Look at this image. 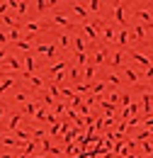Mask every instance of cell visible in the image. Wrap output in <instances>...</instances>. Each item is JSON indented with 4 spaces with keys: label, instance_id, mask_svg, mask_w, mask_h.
<instances>
[{
    "label": "cell",
    "instance_id": "83f0119b",
    "mask_svg": "<svg viewBox=\"0 0 153 158\" xmlns=\"http://www.w3.org/2000/svg\"><path fill=\"white\" fill-rule=\"evenodd\" d=\"M76 63L78 66H85L88 63V54H76Z\"/></svg>",
    "mask_w": 153,
    "mask_h": 158
},
{
    "label": "cell",
    "instance_id": "f6af8a7d",
    "mask_svg": "<svg viewBox=\"0 0 153 158\" xmlns=\"http://www.w3.org/2000/svg\"><path fill=\"white\" fill-rule=\"evenodd\" d=\"M37 54H46V44H39V46H37Z\"/></svg>",
    "mask_w": 153,
    "mask_h": 158
},
{
    "label": "cell",
    "instance_id": "f907efd6",
    "mask_svg": "<svg viewBox=\"0 0 153 158\" xmlns=\"http://www.w3.org/2000/svg\"><path fill=\"white\" fill-rule=\"evenodd\" d=\"M0 158H12V156L10 153H0Z\"/></svg>",
    "mask_w": 153,
    "mask_h": 158
},
{
    "label": "cell",
    "instance_id": "8992f818",
    "mask_svg": "<svg viewBox=\"0 0 153 158\" xmlns=\"http://www.w3.org/2000/svg\"><path fill=\"white\" fill-rule=\"evenodd\" d=\"M117 44H119V46H126V44H129V29H126V27L119 29V34H117Z\"/></svg>",
    "mask_w": 153,
    "mask_h": 158
},
{
    "label": "cell",
    "instance_id": "e575fe53",
    "mask_svg": "<svg viewBox=\"0 0 153 158\" xmlns=\"http://www.w3.org/2000/svg\"><path fill=\"white\" fill-rule=\"evenodd\" d=\"M29 80H32V85H34L37 90H39V88H41V85H44V80L39 78V76H32V78H29Z\"/></svg>",
    "mask_w": 153,
    "mask_h": 158
},
{
    "label": "cell",
    "instance_id": "f546056e",
    "mask_svg": "<svg viewBox=\"0 0 153 158\" xmlns=\"http://www.w3.org/2000/svg\"><path fill=\"white\" fill-rule=\"evenodd\" d=\"M37 122H44V119H49V114H46V110H44V107H39V112H37Z\"/></svg>",
    "mask_w": 153,
    "mask_h": 158
},
{
    "label": "cell",
    "instance_id": "816d5d0a",
    "mask_svg": "<svg viewBox=\"0 0 153 158\" xmlns=\"http://www.w3.org/2000/svg\"><path fill=\"white\" fill-rule=\"evenodd\" d=\"M2 117H5V110H2V107H0V119H2Z\"/></svg>",
    "mask_w": 153,
    "mask_h": 158
},
{
    "label": "cell",
    "instance_id": "f35d334b",
    "mask_svg": "<svg viewBox=\"0 0 153 158\" xmlns=\"http://www.w3.org/2000/svg\"><path fill=\"white\" fill-rule=\"evenodd\" d=\"M102 90H105V83H93V93H97V95H100Z\"/></svg>",
    "mask_w": 153,
    "mask_h": 158
},
{
    "label": "cell",
    "instance_id": "681fc988",
    "mask_svg": "<svg viewBox=\"0 0 153 158\" xmlns=\"http://www.w3.org/2000/svg\"><path fill=\"white\" fill-rule=\"evenodd\" d=\"M112 5H114V7H119V5H122V0H112Z\"/></svg>",
    "mask_w": 153,
    "mask_h": 158
},
{
    "label": "cell",
    "instance_id": "f5cc1de1",
    "mask_svg": "<svg viewBox=\"0 0 153 158\" xmlns=\"http://www.w3.org/2000/svg\"><path fill=\"white\" fill-rule=\"evenodd\" d=\"M17 158H29V156H27V153H19V156Z\"/></svg>",
    "mask_w": 153,
    "mask_h": 158
},
{
    "label": "cell",
    "instance_id": "484cf974",
    "mask_svg": "<svg viewBox=\"0 0 153 158\" xmlns=\"http://www.w3.org/2000/svg\"><path fill=\"white\" fill-rule=\"evenodd\" d=\"M34 5H37V10H39V12H44V10L49 7V0H34Z\"/></svg>",
    "mask_w": 153,
    "mask_h": 158
},
{
    "label": "cell",
    "instance_id": "2e32d148",
    "mask_svg": "<svg viewBox=\"0 0 153 158\" xmlns=\"http://www.w3.org/2000/svg\"><path fill=\"white\" fill-rule=\"evenodd\" d=\"M73 12H76V15H78L83 22H88V10H85L83 5H73Z\"/></svg>",
    "mask_w": 153,
    "mask_h": 158
},
{
    "label": "cell",
    "instance_id": "7a4b0ae2",
    "mask_svg": "<svg viewBox=\"0 0 153 158\" xmlns=\"http://www.w3.org/2000/svg\"><path fill=\"white\" fill-rule=\"evenodd\" d=\"M24 63L19 59H15V56H7V61H5V68H10V71H19Z\"/></svg>",
    "mask_w": 153,
    "mask_h": 158
},
{
    "label": "cell",
    "instance_id": "d6986e66",
    "mask_svg": "<svg viewBox=\"0 0 153 158\" xmlns=\"http://www.w3.org/2000/svg\"><path fill=\"white\" fill-rule=\"evenodd\" d=\"M12 85H15V80H12V78H5V80H2V83H0V95H2L5 90H10Z\"/></svg>",
    "mask_w": 153,
    "mask_h": 158
},
{
    "label": "cell",
    "instance_id": "74e56055",
    "mask_svg": "<svg viewBox=\"0 0 153 158\" xmlns=\"http://www.w3.org/2000/svg\"><path fill=\"white\" fill-rule=\"evenodd\" d=\"M88 90H93L90 83H78V93H88Z\"/></svg>",
    "mask_w": 153,
    "mask_h": 158
},
{
    "label": "cell",
    "instance_id": "5bb4252c",
    "mask_svg": "<svg viewBox=\"0 0 153 158\" xmlns=\"http://www.w3.org/2000/svg\"><path fill=\"white\" fill-rule=\"evenodd\" d=\"M58 46L61 49H68V46H73V39L68 34H58Z\"/></svg>",
    "mask_w": 153,
    "mask_h": 158
},
{
    "label": "cell",
    "instance_id": "ba28073f",
    "mask_svg": "<svg viewBox=\"0 0 153 158\" xmlns=\"http://www.w3.org/2000/svg\"><path fill=\"white\" fill-rule=\"evenodd\" d=\"M114 20L122 24V29L126 27V17H124V7H122V5H119V7H114Z\"/></svg>",
    "mask_w": 153,
    "mask_h": 158
},
{
    "label": "cell",
    "instance_id": "d590c367",
    "mask_svg": "<svg viewBox=\"0 0 153 158\" xmlns=\"http://www.w3.org/2000/svg\"><path fill=\"white\" fill-rule=\"evenodd\" d=\"M27 10H29V5H27V2H24V0H19V7H17V15H24V12H27Z\"/></svg>",
    "mask_w": 153,
    "mask_h": 158
},
{
    "label": "cell",
    "instance_id": "1f68e13d",
    "mask_svg": "<svg viewBox=\"0 0 153 158\" xmlns=\"http://www.w3.org/2000/svg\"><path fill=\"white\" fill-rule=\"evenodd\" d=\"M107 83H112L114 88H119V85H122V78H119V76H114V73H112V76L107 78Z\"/></svg>",
    "mask_w": 153,
    "mask_h": 158
},
{
    "label": "cell",
    "instance_id": "b9f144b4",
    "mask_svg": "<svg viewBox=\"0 0 153 158\" xmlns=\"http://www.w3.org/2000/svg\"><path fill=\"white\" fill-rule=\"evenodd\" d=\"M5 61H7V49L2 46V49H0V63H5Z\"/></svg>",
    "mask_w": 153,
    "mask_h": 158
},
{
    "label": "cell",
    "instance_id": "6da1fadb",
    "mask_svg": "<svg viewBox=\"0 0 153 158\" xmlns=\"http://www.w3.org/2000/svg\"><path fill=\"white\" fill-rule=\"evenodd\" d=\"M83 32H85L90 39H97V32H100V27H95L93 22H83Z\"/></svg>",
    "mask_w": 153,
    "mask_h": 158
},
{
    "label": "cell",
    "instance_id": "60d3db41",
    "mask_svg": "<svg viewBox=\"0 0 153 158\" xmlns=\"http://www.w3.org/2000/svg\"><path fill=\"white\" fill-rule=\"evenodd\" d=\"M143 127H146V129H148V131H151V134H153V117L143 119Z\"/></svg>",
    "mask_w": 153,
    "mask_h": 158
},
{
    "label": "cell",
    "instance_id": "44dd1931",
    "mask_svg": "<svg viewBox=\"0 0 153 158\" xmlns=\"http://www.w3.org/2000/svg\"><path fill=\"white\" fill-rule=\"evenodd\" d=\"M7 37H10V41H15V44H17V41H19V37H22L19 27H17V29H10V32H7Z\"/></svg>",
    "mask_w": 153,
    "mask_h": 158
},
{
    "label": "cell",
    "instance_id": "ab89813d",
    "mask_svg": "<svg viewBox=\"0 0 153 158\" xmlns=\"http://www.w3.org/2000/svg\"><path fill=\"white\" fill-rule=\"evenodd\" d=\"M7 41H10V37H7V32H0V49H2V46H5Z\"/></svg>",
    "mask_w": 153,
    "mask_h": 158
},
{
    "label": "cell",
    "instance_id": "3957f363",
    "mask_svg": "<svg viewBox=\"0 0 153 158\" xmlns=\"http://www.w3.org/2000/svg\"><path fill=\"white\" fill-rule=\"evenodd\" d=\"M124 78L129 80V83H139V78H141V76L136 73L134 68H129V66H124Z\"/></svg>",
    "mask_w": 153,
    "mask_h": 158
},
{
    "label": "cell",
    "instance_id": "ac0fdd59",
    "mask_svg": "<svg viewBox=\"0 0 153 158\" xmlns=\"http://www.w3.org/2000/svg\"><path fill=\"white\" fill-rule=\"evenodd\" d=\"M63 71H66V61H56V63L51 66V73H54V76H58V73H63Z\"/></svg>",
    "mask_w": 153,
    "mask_h": 158
},
{
    "label": "cell",
    "instance_id": "7dc6e473",
    "mask_svg": "<svg viewBox=\"0 0 153 158\" xmlns=\"http://www.w3.org/2000/svg\"><path fill=\"white\" fill-rule=\"evenodd\" d=\"M146 78H153V66H151V68H146Z\"/></svg>",
    "mask_w": 153,
    "mask_h": 158
},
{
    "label": "cell",
    "instance_id": "277c9868",
    "mask_svg": "<svg viewBox=\"0 0 153 158\" xmlns=\"http://www.w3.org/2000/svg\"><path fill=\"white\" fill-rule=\"evenodd\" d=\"M131 59L139 61V63H141V66H146V68H151V66H153L151 59H146V56H143V54H139V51H131Z\"/></svg>",
    "mask_w": 153,
    "mask_h": 158
},
{
    "label": "cell",
    "instance_id": "f1b7e54d",
    "mask_svg": "<svg viewBox=\"0 0 153 158\" xmlns=\"http://www.w3.org/2000/svg\"><path fill=\"white\" fill-rule=\"evenodd\" d=\"M68 105H73V110H76V107H83V105H85V102H83V98H80V95H76V98L71 100V102H68Z\"/></svg>",
    "mask_w": 153,
    "mask_h": 158
},
{
    "label": "cell",
    "instance_id": "7bdbcfd3",
    "mask_svg": "<svg viewBox=\"0 0 153 158\" xmlns=\"http://www.w3.org/2000/svg\"><path fill=\"white\" fill-rule=\"evenodd\" d=\"M93 73H95V68L93 66H85V78H93Z\"/></svg>",
    "mask_w": 153,
    "mask_h": 158
},
{
    "label": "cell",
    "instance_id": "4fadbf2b",
    "mask_svg": "<svg viewBox=\"0 0 153 158\" xmlns=\"http://www.w3.org/2000/svg\"><path fill=\"white\" fill-rule=\"evenodd\" d=\"M34 148H37V141H34V139H32V141H24V143H22V151H24L27 156H34Z\"/></svg>",
    "mask_w": 153,
    "mask_h": 158
},
{
    "label": "cell",
    "instance_id": "7c38bea8",
    "mask_svg": "<svg viewBox=\"0 0 153 158\" xmlns=\"http://www.w3.org/2000/svg\"><path fill=\"white\" fill-rule=\"evenodd\" d=\"M146 24H139V27H134V39H139V41H143L146 39Z\"/></svg>",
    "mask_w": 153,
    "mask_h": 158
},
{
    "label": "cell",
    "instance_id": "4dcf8cb0",
    "mask_svg": "<svg viewBox=\"0 0 153 158\" xmlns=\"http://www.w3.org/2000/svg\"><path fill=\"white\" fill-rule=\"evenodd\" d=\"M122 61H124V56H122L119 51H114V56H112V66H122Z\"/></svg>",
    "mask_w": 153,
    "mask_h": 158
},
{
    "label": "cell",
    "instance_id": "5b68a950",
    "mask_svg": "<svg viewBox=\"0 0 153 158\" xmlns=\"http://www.w3.org/2000/svg\"><path fill=\"white\" fill-rule=\"evenodd\" d=\"M102 34H105V39H107V41H114V37H117V32H114L112 24H102Z\"/></svg>",
    "mask_w": 153,
    "mask_h": 158
},
{
    "label": "cell",
    "instance_id": "d4e9b609",
    "mask_svg": "<svg viewBox=\"0 0 153 158\" xmlns=\"http://www.w3.org/2000/svg\"><path fill=\"white\" fill-rule=\"evenodd\" d=\"M141 151H143L146 156H151V153H153V143H148V141H143V143H141Z\"/></svg>",
    "mask_w": 153,
    "mask_h": 158
},
{
    "label": "cell",
    "instance_id": "bcb514c9",
    "mask_svg": "<svg viewBox=\"0 0 153 158\" xmlns=\"http://www.w3.org/2000/svg\"><path fill=\"white\" fill-rule=\"evenodd\" d=\"M119 100H122V95H119V93H112V102H114V105L119 102Z\"/></svg>",
    "mask_w": 153,
    "mask_h": 158
},
{
    "label": "cell",
    "instance_id": "8fae6325",
    "mask_svg": "<svg viewBox=\"0 0 153 158\" xmlns=\"http://www.w3.org/2000/svg\"><path fill=\"white\" fill-rule=\"evenodd\" d=\"M73 49H76V54H85V39L83 37H73Z\"/></svg>",
    "mask_w": 153,
    "mask_h": 158
},
{
    "label": "cell",
    "instance_id": "9c48e42d",
    "mask_svg": "<svg viewBox=\"0 0 153 158\" xmlns=\"http://www.w3.org/2000/svg\"><path fill=\"white\" fill-rule=\"evenodd\" d=\"M54 24H61V27H66V29L73 27V22L68 20V17H63V15H54Z\"/></svg>",
    "mask_w": 153,
    "mask_h": 158
},
{
    "label": "cell",
    "instance_id": "603a6c76",
    "mask_svg": "<svg viewBox=\"0 0 153 158\" xmlns=\"http://www.w3.org/2000/svg\"><path fill=\"white\" fill-rule=\"evenodd\" d=\"M88 7H90V12H100V7H102V0H90V5H88Z\"/></svg>",
    "mask_w": 153,
    "mask_h": 158
},
{
    "label": "cell",
    "instance_id": "c3c4849f",
    "mask_svg": "<svg viewBox=\"0 0 153 158\" xmlns=\"http://www.w3.org/2000/svg\"><path fill=\"white\" fill-rule=\"evenodd\" d=\"M56 2L58 0H49V7H56Z\"/></svg>",
    "mask_w": 153,
    "mask_h": 158
},
{
    "label": "cell",
    "instance_id": "7402d4cb",
    "mask_svg": "<svg viewBox=\"0 0 153 158\" xmlns=\"http://www.w3.org/2000/svg\"><path fill=\"white\" fill-rule=\"evenodd\" d=\"M2 143H5V146H10V148H17V146H19L17 139H12V136H2Z\"/></svg>",
    "mask_w": 153,
    "mask_h": 158
},
{
    "label": "cell",
    "instance_id": "8d00e7d4",
    "mask_svg": "<svg viewBox=\"0 0 153 158\" xmlns=\"http://www.w3.org/2000/svg\"><path fill=\"white\" fill-rule=\"evenodd\" d=\"M2 22H5V24H10L12 29H17V24H15V20H12L10 15H2Z\"/></svg>",
    "mask_w": 153,
    "mask_h": 158
},
{
    "label": "cell",
    "instance_id": "4316f807",
    "mask_svg": "<svg viewBox=\"0 0 153 158\" xmlns=\"http://www.w3.org/2000/svg\"><path fill=\"white\" fill-rule=\"evenodd\" d=\"M44 56L54 59V56H56V46H54V44H46V54H44Z\"/></svg>",
    "mask_w": 153,
    "mask_h": 158
},
{
    "label": "cell",
    "instance_id": "d6a6232c",
    "mask_svg": "<svg viewBox=\"0 0 153 158\" xmlns=\"http://www.w3.org/2000/svg\"><path fill=\"white\" fill-rule=\"evenodd\" d=\"M39 27H41L39 22H27V24H24V29H27V32H37Z\"/></svg>",
    "mask_w": 153,
    "mask_h": 158
},
{
    "label": "cell",
    "instance_id": "30bf717a",
    "mask_svg": "<svg viewBox=\"0 0 153 158\" xmlns=\"http://www.w3.org/2000/svg\"><path fill=\"white\" fill-rule=\"evenodd\" d=\"M19 124H22V117L19 114H15V117H10V122H7V131H17Z\"/></svg>",
    "mask_w": 153,
    "mask_h": 158
},
{
    "label": "cell",
    "instance_id": "e0dca14e",
    "mask_svg": "<svg viewBox=\"0 0 153 158\" xmlns=\"http://www.w3.org/2000/svg\"><path fill=\"white\" fill-rule=\"evenodd\" d=\"M105 56H107V51H105V49H100V51H97L95 56H93V66H100V63H102V61H105Z\"/></svg>",
    "mask_w": 153,
    "mask_h": 158
},
{
    "label": "cell",
    "instance_id": "ee69618b",
    "mask_svg": "<svg viewBox=\"0 0 153 158\" xmlns=\"http://www.w3.org/2000/svg\"><path fill=\"white\" fill-rule=\"evenodd\" d=\"M15 100H17V102H24V105H27V95H24V93H17V95H15Z\"/></svg>",
    "mask_w": 153,
    "mask_h": 158
},
{
    "label": "cell",
    "instance_id": "ffe728a7",
    "mask_svg": "<svg viewBox=\"0 0 153 158\" xmlns=\"http://www.w3.org/2000/svg\"><path fill=\"white\" fill-rule=\"evenodd\" d=\"M17 49H19V51H24V54H29V49H32V44H29L27 39H19V41H17Z\"/></svg>",
    "mask_w": 153,
    "mask_h": 158
},
{
    "label": "cell",
    "instance_id": "9a60e30c",
    "mask_svg": "<svg viewBox=\"0 0 153 158\" xmlns=\"http://www.w3.org/2000/svg\"><path fill=\"white\" fill-rule=\"evenodd\" d=\"M37 112H39L37 102H27V105H24V114H29V117H37Z\"/></svg>",
    "mask_w": 153,
    "mask_h": 158
},
{
    "label": "cell",
    "instance_id": "cb8c5ba5",
    "mask_svg": "<svg viewBox=\"0 0 153 158\" xmlns=\"http://www.w3.org/2000/svg\"><path fill=\"white\" fill-rule=\"evenodd\" d=\"M15 134H17V139H19V141H22V143H24V141H32V139H29V134H27L24 129H17Z\"/></svg>",
    "mask_w": 153,
    "mask_h": 158
},
{
    "label": "cell",
    "instance_id": "836d02e7",
    "mask_svg": "<svg viewBox=\"0 0 153 158\" xmlns=\"http://www.w3.org/2000/svg\"><path fill=\"white\" fill-rule=\"evenodd\" d=\"M61 95H63V98H76V93H73V90H71V88H61Z\"/></svg>",
    "mask_w": 153,
    "mask_h": 158
},
{
    "label": "cell",
    "instance_id": "52a82bcc",
    "mask_svg": "<svg viewBox=\"0 0 153 158\" xmlns=\"http://www.w3.org/2000/svg\"><path fill=\"white\" fill-rule=\"evenodd\" d=\"M136 17H139V20H143L146 24H153L151 12H148V10H143V7H139V10H136Z\"/></svg>",
    "mask_w": 153,
    "mask_h": 158
},
{
    "label": "cell",
    "instance_id": "db71d44e",
    "mask_svg": "<svg viewBox=\"0 0 153 158\" xmlns=\"http://www.w3.org/2000/svg\"><path fill=\"white\" fill-rule=\"evenodd\" d=\"M34 158H44V156H41V153H39V156H37V153H34Z\"/></svg>",
    "mask_w": 153,
    "mask_h": 158
}]
</instances>
